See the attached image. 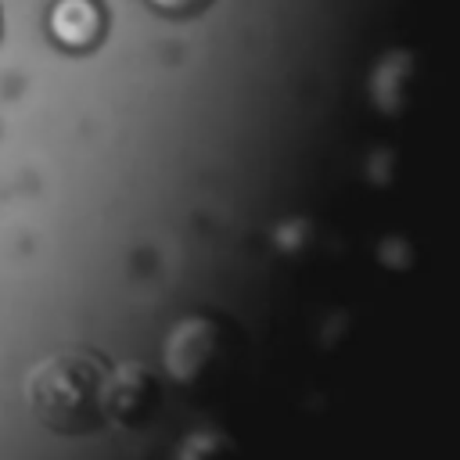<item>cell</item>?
Instances as JSON below:
<instances>
[{
    "label": "cell",
    "mask_w": 460,
    "mask_h": 460,
    "mask_svg": "<svg viewBox=\"0 0 460 460\" xmlns=\"http://www.w3.org/2000/svg\"><path fill=\"white\" fill-rule=\"evenodd\" d=\"M108 363L93 349H58L40 356L25 374V399L36 420L50 431L79 435L97 431L104 413V385H108Z\"/></svg>",
    "instance_id": "obj_1"
},
{
    "label": "cell",
    "mask_w": 460,
    "mask_h": 460,
    "mask_svg": "<svg viewBox=\"0 0 460 460\" xmlns=\"http://www.w3.org/2000/svg\"><path fill=\"white\" fill-rule=\"evenodd\" d=\"M47 36L65 54H90L108 36V11L101 0H50Z\"/></svg>",
    "instance_id": "obj_2"
},
{
    "label": "cell",
    "mask_w": 460,
    "mask_h": 460,
    "mask_svg": "<svg viewBox=\"0 0 460 460\" xmlns=\"http://www.w3.org/2000/svg\"><path fill=\"white\" fill-rule=\"evenodd\" d=\"M151 11H158V14H165V18H194V14H201L212 0H144Z\"/></svg>",
    "instance_id": "obj_3"
}]
</instances>
